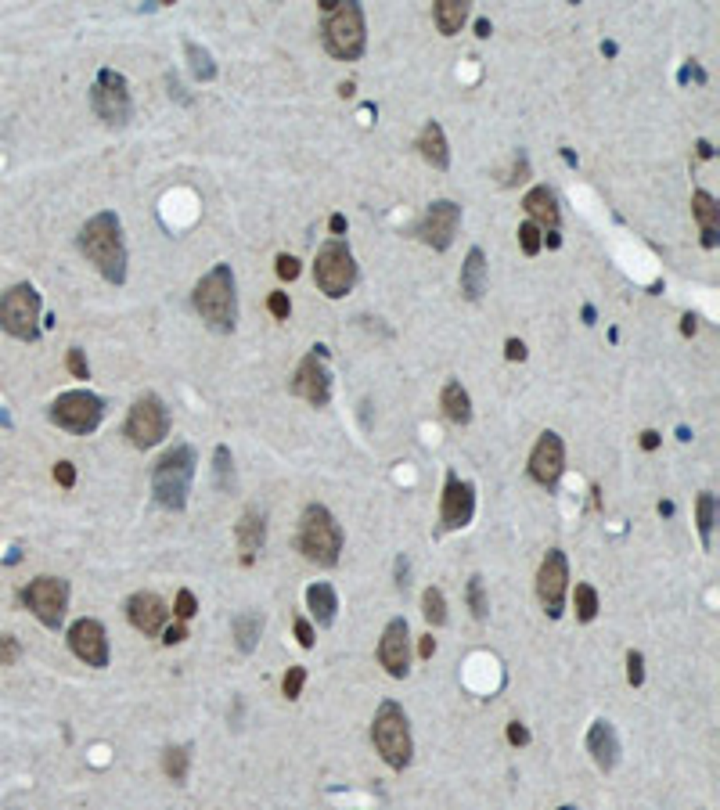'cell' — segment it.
Wrapping results in <instances>:
<instances>
[{
	"instance_id": "cell-1",
	"label": "cell",
	"mask_w": 720,
	"mask_h": 810,
	"mask_svg": "<svg viewBox=\"0 0 720 810\" xmlns=\"http://www.w3.org/2000/svg\"><path fill=\"white\" fill-rule=\"evenodd\" d=\"M79 249L83 256L101 270V278L109 285L126 281V241H123V224L112 209L90 216L79 227Z\"/></svg>"
},
{
	"instance_id": "cell-2",
	"label": "cell",
	"mask_w": 720,
	"mask_h": 810,
	"mask_svg": "<svg viewBox=\"0 0 720 810\" xmlns=\"http://www.w3.org/2000/svg\"><path fill=\"white\" fill-rule=\"evenodd\" d=\"M191 303L213 331H234V324H238V285H234L231 263H216L209 274H202V281L191 292Z\"/></svg>"
},
{
	"instance_id": "cell-3",
	"label": "cell",
	"mask_w": 720,
	"mask_h": 810,
	"mask_svg": "<svg viewBox=\"0 0 720 810\" xmlns=\"http://www.w3.org/2000/svg\"><path fill=\"white\" fill-rule=\"evenodd\" d=\"M195 465H199V454H195L191 443H176L159 458V465L151 472V494H155V501L166 511H184L188 508V494H191V483H195Z\"/></svg>"
},
{
	"instance_id": "cell-4",
	"label": "cell",
	"mask_w": 720,
	"mask_h": 810,
	"mask_svg": "<svg viewBox=\"0 0 720 810\" xmlns=\"http://www.w3.org/2000/svg\"><path fill=\"white\" fill-rule=\"evenodd\" d=\"M342 544H346V536H342V526L335 522V515L324 504H306L303 519H299V551H303V559L321 566V569H331V566H339Z\"/></svg>"
},
{
	"instance_id": "cell-5",
	"label": "cell",
	"mask_w": 720,
	"mask_h": 810,
	"mask_svg": "<svg viewBox=\"0 0 720 810\" xmlns=\"http://www.w3.org/2000/svg\"><path fill=\"white\" fill-rule=\"evenodd\" d=\"M321 40L324 51L339 61H356L368 47V26H364V8L346 0V4H335L324 22H321Z\"/></svg>"
},
{
	"instance_id": "cell-6",
	"label": "cell",
	"mask_w": 720,
	"mask_h": 810,
	"mask_svg": "<svg viewBox=\"0 0 720 810\" xmlns=\"http://www.w3.org/2000/svg\"><path fill=\"white\" fill-rule=\"evenodd\" d=\"M371 742L379 749V756L393 767V771H404L414 756V739H411V720L404 713L400 702L386 699L379 709H375V720H371Z\"/></svg>"
},
{
	"instance_id": "cell-7",
	"label": "cell",
	"mask_w": 720,
	"mask_h": 810,
	"mask_svg": "<svg viewBox=\"0 0 720 810\" xmlns=\"http://www.w3.org/2000/svg\"><path fill=\"white\" fill-rule=\"evenodd\" d=\"M90 109H94V116L112 126V130H123L130 126L134 119V98H130V83L123 72L116 69H101L94 86H90Z\"/></svg>"
},
{
	"instance_id": "cell-8",
	"label": "cell",
	"mask_w": 720,
	"mask_h": 810,
	"mask_svg": "<svg viewBox=\"0 0 720 810\" xmlns=\"http://www.w3.org/2000/svg\"><path fill=\"white\" fill-rule=\"evenodd\" d=\"M314 281L317 289L328 296V299H342L353 292L356 285V259L349 252L346 241L331 238L317 249V259H314Z\"/></svg>"
},
{
	"instance_id": "cell-9",
	"label": "cell",
	"mask_w": 720,
	"mask_h": 810,
	"mask_svg": "<svg viewBox=\"0 0 720 810\" xmlns=\"http://www.w3.org/2000/svg\"><path fill=\"white\" fill-rule=\"evenodd\" d=\"M51 421L72 436H90L105 421V400L90 389H69V393L54 396Z\"/></svg>"
},
{
	"instance_id": "cell-10",
	"label": "cell",
	"mask_w": 720,
	"mask_h": 810,
	"mask_svg": "<svg viewBox=\"0 0 720 810\" xmlns=\"http://www.w3.org/2000/svg\"><path fill=\"white\" fill-rule=\"evenodd\" d=\"M0 328L15 339H22V342L40 339V292L29 281H22V285H15L0 296Z\"/></svg>"
},
{
	"instance_id": "cell-11",
	"label": "cell",
	"mask_w": 720,
	"mask_h": 810,
	"mask_svg": "<svg viewBox=\"0 0 720 810\" xmlns=\"http://www.w3.org/2000/svg\"><path fill=\"white\" fill-rule=\"evenodd\" d=\"M126 439L137 450H151L169 436V407L162 404L159 393H141L126 414Z\"/></svg>"
},
{
	"instance_id": "cell-12",
	"label": "cell",
	"mask_w": 720,
	"mask_h": 810,
	"mask_svg": "<svg viewBox=\"0 0 720 810\" xmlns=\"http://www.w3.org/2000/svg\"><path fill=\"white\" fill-rule=\"evenodd\" d=\"M22 605L47 630H58L65 623V612H69V580H61V576H36V580H29L26 591H22Z\"/></svg>"
},
{
	"instance_id": "cell-13",
	"label": "cell",
	"mask_w": 720,
	"mask_h": 810,
	"mask_svg": "<svg viewBox=\"0 0 720 810\" xmlns=\"http://www.w3.org/2000/svg\"><path fill=\"white\" fill-rule=\"evenodd\" d=\"M299 400H306L310 407H328L331 400V371H328V346H314L292 375L289 386Z\"/></svg>"
},
{
	"instance_id": "cell-14",
	"label": "cell",
	"mask_w": 720,
	"mask_h": 810,
	"mask_svg": "<svg viewBox=\"0 0 720 810\" xmlns=\"http://www.w3.org/2000/svg\"><path fill=\"white\" fill-rule=\"evenodd\" d=\"M566 591H569V559H566V551L551 548L536 569V598H540V609L551 619H559L566 612Z\"/></svg>"
},
{
	"instance_id": "cell-15",
	"label": "cell",
	"mask_w": 720,
	"mask_h": 810,
	"mask_svg": "<svg viewBox=\"0 0 720 810\" xmlns=\"http://www.w3.org/2000/svg\"><path fill=\"white\" fill-rule=\"evenodd\" d=\"M458 227H461V206L454 199H436L425 209V216L414 224L411 234L421 238L425 245H432L436 252H446L450 241H454V234H458Z\"/></svg>"
},
{
	"instance_id": "cell-16",
	"label": "cell",
	"mask_w": 720,
	"mask_h": 810,
	"mask_svg": "<svg viewBox=\"0 0 720 810\" xmlns=\"http://www.w3.org/2000/svg\"><path fill=\"white\" fill-rule=\"evenodd\" d=\"M69 649L79 663L94 666V670H105L112 652H109V634H105V623L94 619V616H83L69 626Z\"/></svg>"
},
{
	"instance_id": "cell-17",
	"label": "cell",
	"mask_w": 720,
	"mask_h": 810,
	"mask_svg": "<svg viewBox=\"0 0 720 810\" xmlns=\"http://www.w3.org/2000/svg\"><path fill=\"white\" fill-rule=\"evenodd\" d=\"M476 515V486L458 472H446L443 497H439V522L443 529H465Z\"/></svg>"
},
{
	"instance_id": "cell-18",
	"label": "cell",
	"mask_w": 720,
	"mask_h": 810,
	"mask_svg": "<svg viewBox=\"0 0 720 810\" xmlns=\"http://www.w3.org/2000/svg\"><path fill=\"white\" fill-rule=\"evenodd\" d=\"M566 472V443L559 432H540V439L533 443V454H529V479L536 486H555Z\"/></svg>"
},
{
	"instance_id": "cell-19",
	"label": "cell",
	"mask_w": 720,
	"mask_h": 810,
	"mask_svg": "<svg viewBox=\"0 0 720 810\" xmlns=\"http://www.w3.org/2000/svg\"><path fill=\"white\" fill-rule=\"evenodd\" d=\"M379 663L396 681H404L411 674V630H407V619L404 616H396V619L386 623L382 641H379Z\"/></svg>"
},
{
	"instance_id": "cell-20",
	"label": "cell",
	"mask_w": 720,
	"mask_h": 810,
	"mask_svg": "<svg viewBox=\"0 0 720 810\" xmlns=\"http://www.w3.org/2000/svg\"><path fill=\"white\" fill-rule=\"evenodd\" d=\"M126 619H130L134 630H141L144 638H155L169 623V609H166V601L155 591H137L126 601Z\"/></svg>"
},
{
	"instance_id": "cell-21",
	"label": "cell",
	"mask_w": 720,
	"mask_h": 810,
	"mask_svg": "<svg viewBox=\"0 0 720 810\" xmlns=\"http://www.w3.org/2000/svg\"><path fill=\"white\" fill-rule=\"evenodd\" d=\"M522 209L529 213V224H536L540 231H559L562 224V213H559V202H555V191L548 184H536L522 195Z\"/></svg>"
},
{
	"instance_id": "cell-22",
	"label": "cell",
	"mask_w": 720,
	"mask_h": 810,
	"mask_svg": "<svg viewBox=\"0 0 720 810\" xmlns=\"http://www.w3.org/2000/svg\"><path fill=\"white\" fill-rule=\"evenodd\" d=\"M587 753L598 764V771H605V774L619 764V735H616V728L609 724V720H594V724H591V731H587Z\"/></svg>"
},
{
	"instance_id": "cell-23",
	"label": "cell",
	"mask_w": 720,
	"mask_h": 810,
	"mask_svg": "<svg viewBox=\"0 0 720 810\" xmlns=\"http://www.w3.org/2000/svg\"><path fill=\"white\" fill-rule=\"evenodd\" d=\"M234 540H238V548H241V562L249 566L252 555L266 544V519H263L259 508H245V515L234 526Z\"/></svg>"
},
{
	"instance_id": "cell-24",
	"label": "cell",
	"mask_w": 720,
	"mask_h": 810,
	"mask_svg": "<svg viewBox=\"0 0 720 810\" xmlns=\"http://www.w3.org/2000/svg\"><path fill=\"white\" fill-rule=\"evenodd\" d=\"M458 285H461V296L469 303H479L483 299V292H486V252L479 245L469 249V256L461 263V281Z\"/></svg>"
},
{
	"instance_id": "cell-25",
	"label": "cell",
	"mask_w": 720,
	"mask_h": 810,
	"mask_svg": "<svg viewBox=\"0 0 720 810\" xmlns=\"http://www.w3.org/2000/svg\"><path fill=\"white\" fill-rule=\"evenodd\" d=\"M414 148H418V155L432 166V169H446L450 166V148H446V134H443V126L436 123V119H429L425 126H421V134H418V141H414Z\"/></svg>"
},
{
	"instance_id": "cell-26",
	"label": "cell",
	"mask_w": 720,
	"mask_h": 810,
	"mask_svg": "<svg viewBox=\"0 0 720 810\" xmlns=\"http://www.w3.org/2000/svg\"><path fill=\"white\" fill-rule=\"evenodd\" d=\"M691 213H695V220L702 227V249H713L716 245V234H720V206H716V199L699 188L691 195Z\"/></svg>"
},
{
	"instance_id": "cell-27",
	"label": "cell",
	"mask_w": 720,
	"mask_h": 810,
	"mask_svg": "<svg viewBox=\"0 0 720 810\" xmlns=\"http://www.w3.org/2000/svg\"><path fill=\"white\" fill-rule=\"evenodd\" d=\"M231 634H234L238 652H241V656H252L256 645H259V634H263V612H256V609L234 612V619H231Z\"/></svg>"
},
{
	"instance_id": "cell-28",
	"label": "cell",
	"mask_w": 720,
	"mask_h": 810,
	"mask_svg": "<svg viewBox=\"0 0 720 810\" xmlns=\"http://www.w3.org/2000/svg\"><path fill=\"white\" fill-rule=\"evenodd\" d=\"M306 609H310V616L317 619V626H331V623H335V612H339V594H335V587L324 584V580L310 584V587H306Z\"/></svg>"
},
{
	"instance_id": "cell-29",
	"label": "cell",
	"mask_w": 720,
	"mask_h": 810,
	"mask_svg": "<svg viewBox=\"0 0 720 810\" xmlns=\"http://www.w3.org/2000/svg\"><path fill=\"white\" fill-rule=\"evenodd\" d=\"M439 407H443V418L454 421V425H469L472 421V400H469V393H465L461 382H446L443 386Z\"/></svg>"
},
{
	"instance_id": "cell-30",
	"label": "cell",
	"mask_w": 720,
	"mask_h": 810,
	"mask_svg": "<svg viewBox=\"0 0 720 810\" xmlns=\"http://www.w3.org/2000/svg\"><path fill=\"white\" fill-rule=\"evenodd\" d=\"M432 19H436V29L443 36H458L461 26L469 22V4L465 0H439L432 8Z\"/></svg>"
},
{
	"instance_id": "cell-31",
	"label": "cell",
	"mask_w": 720,
	"mask_h": 810,
	"mask_svg": "<svg viewBox=\"0 0 720 810\" xmlns=\"http://www.w3.org/2000/svg\"><path fill=\"white\" fill-rule=\"evenodd\" d=\"M162 771L173 785H184L188 771H191V746H169L162 753Z\"/></svg>"
},
{
	"instance_id": "cell-32",
	"label": "cell",
	"mask_w": 720,
	"mask_h": 810,
	"mask_svg": "<svg viewBox=\"0 0 720 810\" xmlns=\"http://www.w3.org/2000/svg\"><path fill=\"white\" fill-rule=\"evenodd\" d=\"M184 51H188L191 76H195L199 83H213V79H216V61H213V54H209L202 44H195V40H188V44H184Z\"/></svg>"
},
{
	"instance_id": "cell-33",
	"label": "cell",
	"mask_w": 720,
	"mask_h": 810,
	"mask_svg": "<svg viewBox=\"0 0 720 810\" xmlns=\"http://www.w3.org/2000/svg\"><path fill=\"white\" fill-rule=\"evenodd\" d=\"M213 483L220 494L234 490V461H231V446H224V443L213 450Z\"/></svg>"
},
{
	"instance_id": "cell-34",
	"label": "cell",
	"mask_w": 720,
	"mask_h": 810,
	"mask_svg": "<svg viewBox=\"0 0 720 810\" xmlns=\"http://www.w3.org/2000/svg\"><path fill=\"white\" fill-rule=\"evenodd\" d=\"M713 522H716V497L713 494H699L695 526H699V536H702V548H709V540H713Z\"/></svg>"
},
{
	"instance_id": "cell-35",
	"label": "cell",
	"mask_w": 720,
	"mask_h": 810,
	"mask_svg": "<svg viewBox=\"0 0 720 810\" xmlns=\"http://www.w3.org/2000/svg\"><path fill=\"white\" fill-rule=\"evenodd\" d=\"M421 616L429 626H443L446 623V598L439 587H425L421 591Z\"/></svg>"
},
{
	"instance_id": "cell-36",
	"label": "cell",
	"mask_w": 720,
	"mask_h": 810,
	"mask_svg": "<svg viewBox=\"0 0 720 810\" xmlns=\"http://www.w3.org/2000/svg\"><path fill=\"white\" fill-rule=\"evenodd\" d=\"M573 605H576V619H580V623H591V619L598 616V591H594L591 584H576Z\"/></svg>"
},
{
	"instance_id": "cell-37",
	"label": "cell",
	"mask_w": 720,
	"mask_h": 810,
	"mask_svg": "<svg viewBox=\"0 0 720 810\" xmlns=\"http://www.w3.org/2000/svg\"><path fill=\"white\" fill-rule=\"evenodd\" d=\"M469 605H472V616L483 623L486 616H490V598H486V587H483V576H472L469 580Z\"/></svg>"
},
{
	"instance_id": "cell-38",
	"label": "cell",
	"mask_w": 720,
	"mask_h": 810,
	"mask_svg": "<svg viewBox=\"0 0 720 810\" xmlns=\"http://www.w3.org/2000/svg\"><path fill=\"white\" fill-rule=\"evenodd\" d=\"M303 684H306V666H289V674H285V681H281L285 699L296 702V699L303 695Z\"/></svg>"
},
{
	"instance_id": "cell-39",
	"label": "cell",
	"mask_w": 720,
	"mask_h": 810,
	"mask_svg": "<svg viewBox=\"0 0 720 810\" xmlns=\"http://www.w3.org/2000/svg\"><path fill=\"white\" fill-rule=\"evenodd\" d=\"M519 245H522V252H526V256H536L540 249H544V241H540V227L526 220V224L519 227Z\"/></svg>"
},
{
	"instance_id": "cell-40",
	"label": "cell",
	"mask_w": 720,
	"mask_h": 810,
	"mask_svg": "<svg viewBox=\"0 0 720 810\" xmlns=\"http://www.w3.org/2000/svg\"><path fill=\"white\" fill-rule=\"evenodd\" d=\"M626 684L630 688H641L645 684V656L630 649L626 652Z\"/></svg>"
},
{
	"instance_id": "cell-41",
	"label": "cell",
	"mask_w": 720,
	"mask_h": 810,
	"mask_svg": "<svg viewBox=\"0 0 720 810\" xmlns=\"http://www.w3.org/2000/svg\"><path fill=\"white\" fill-rule=\"evenodd\" d=\"M199 612V601H195V594L184 587V591H176V601H173V616L180 619V623H184V619H191Z\"/></svg>"
},
{
	"instance_id": "cell-42",
	"label": "cell",
	"mask_w": 720,
	"mask_h": 810,
	"mask_svg": "<svg viewBox=\"0 0 720 810\" xmlns=\"http://www.w3.org/2000/svg\"><path fill=\"white\" fill-rule=\"evenodd\" d=\"M19 656H22V645H19V638H11V634H0V666H11V663H19Z\"/></svg>"
},
{
	"instance_id": "cell-43",
	"label": "cell",
	"mask_w": 720,
	"mask_h": 810,
	"mask_svg": "<svg viewBox=\"0 0 720 810\" xmlns=\"http://www.w3.org/2000/svg\"><path fill=\"white\" fill-rule=\"evenodd\" d=\"M65 364H69V371H72L76 379H90V364H86V356H83V349H79V346H72V349H69Z\"/></svg>"
},
{
	"instance_id": "cell-44",
	"label": "cell",
	"mask_w": 720,
	"mask_h": 810,
	"mask_svg": "<svg viewBox=\"0 0 720 810\" xmlns=\"http://www.w3.org/2000/svg\"><path fill=\"white\" fill-rule=\"evenodd\" d=\"M266 310L274 314L278 321H289V314H292V303H289V296H285V292H270V299H266Z\"/></svg>"
},
{
	"instance_id": "cell-45",
	"label": "cell",
	"mask_w": 720,
	"mask_h": 810,
	"mask_svg": "<svg viewBox=\"0 0 720 810\" xmlns=\"http://www.w3.org/2000/svg\"><path fill=\"white\" fill-rule=\"evenodd\" d=\"M278 278H285V281L299 278V259H296V256H289V252L278 256Z\"/></svg>"
},
{
	"instance_id": "cell-46",
	"label": "cell",
	"mask_w": 720,
	"mask_h": 810,
	"mask_svg": "<svg viewBox=\"0 0 720 810\" xmlns=\"http://www.w3.org/2000/svg\"><path fill=\"white\" fill-rule=\"evenodd\" d=\"M54 479H58L65 490H72V486H76V465H72V461H58V465H54Z\"/></svg>"
},
{
	"instance_id": "cell-47",
	"label": "cell",
	"mask_w": 720,
	"mask_h": 810,
	"mask_svg": "<svg viewBox=\"0 0 720 810\" xmlns=\"http://www.w3.org/2000/svg\"><path fill=\"white\" fill-rule=\"evenodd\" d=\"M296 638H299V645L303 649H314V626H310V619H296Z\"/></svg>"
},
{
	"instance_id": "cell-48",
	"label": "cell",
	"mask_w": 720,
	"mask_h": 810,
	"mask_svg": "<svg viewBox=\"0 0 720 810\" xmlns=\"http://www.w3.org/2000/svg\"><path fill=\"white\" fill-rule=\"evenodd\" d=\"M508 742H511V746H526V742H529V728L519 724V720H511V724H508Z\"/></svg>"
},
{
	"instance_id": "cell-49",
	"label": "cell",
	"mask_w": 720,
	"mask_h": 810,
	"mask_svg": "<svg viewBox=\"0 0 720 810\" xmlns=\"http://www.w3.org/2000/svg\"><path fill=\"white\" fill-rule=\"evenodd\" d=\"M504 356L508 360H526V342L522 339H508L504 342Z\"/></svg>"
},
{
	"instance_id": "cell-50",
	"label": "cell",
	"mask_w": 720,
	"mask_h": 810,
	"mask_svg": "<svg viewBox=\"0 0 720 810\" xmlns=\"http://www.w3.org/2000/svg\"><path fill=\"white\" fill-rule=\"evenodd\" d=\"M407 576H411V562L400 555V559H396V587H400V591H407V584H411Z\"/></svg>"
},
{
	"instance_id": "cell-51",
	"label": "cell",
	"mask_w": 720,
	"mask_h": 810,
	"mask_svg": "<svg viewBox=\"0 0 720 810\" xmlns=\"http://www.w3.org/2000/svg\"><path fill=\"white\" fill-rule=\"evenodd\" d=\"M184 638H188V630L180 626V623H173V626H166V638H162V641H166V645H180Z\"/></svg>"
},
{
	"instance_id": "cell-52",
	"label": "cell",
	"mask_w": 720,
	"mask_h": 810,
	"mask_svg": "<svg viewBox=\"0 0 720 810\" xmlns=\"http://www.w3.org/2000/svg\"><path fill=\"white\" fill-rule=\"evenodd\" d=\"M659 443H663V436H659L656 429H645V432H641V450H656Z\"/></svg>"
},
{
	"instance_id": "cell-53",
	"label": "cell",
	"mask_w": 720,
	"mask_h": 810,
	"mask_svg": "<svg viewBox=\"0 0 720 810\" xmlns=\"http://www.w3.org/2000/svg\"><path fill=\"white\" fill-rule=\"evenodd\" d=\"M432 652H436V638H432V634H425V638H421V645H418V656H421V659H432Z\"/></svg>"
},
{
	"instance_id": "cell-54",
	"label": "cell",
	"mask_w": 720,
	"mask_h": 810,
	"mask_svg": "<svg viewBox=\"0 0 720 810\" xmlns=\"http://www.w3.org/2000/svg\"><path fill=\"white\" fill-rule=\"evenodd\" d=\"M681 331H684V335H695V331H699V317H695V314H684V317H681Z\"/></svg>"
},
{
	"instance_id": "cell-55",
	"label": "cell",
	"mask_w": 720,
	"mask_h": 810,
	"mask_svg": "<svg viewBox=\"0 0 720 810\" xmlns=\"http://www.w3.org/2000/svg\"><path fill=\"white\" fill-rule=\"evenodd\" d=\"M490 33H494V29H490V19H479V22H476V36H479V40H486Z\"/></svg>"
},
{
	"instance_id": "cell-56",
	"label": "cell",
	"mask_w": 720,
	"mask_h": 810,
	"mask_svg": "<svg viewBox=\"0 0 720 810\" xmlns=\"http://www.w3.org/2000/svg\"><path fill=\"white\" fill-rule=\"evenodd\" d=\"M328 224H331V234H342V231H346V216H342V213H335Z\"/></svg>"
},
{
	"instance_id": "cell-57",
	"label": "cell",
	"mask_w": 720,
	"mask_h": 810,
	"mask_svg": "<svg viewBox=\"0 0 720 810\" xmlns=\"http://www.w3.org/2000/svg\"><path fill=\"white\" fill-rule=\"evenodd\" d=\"M540 241H548L551 249H559V245H562V234H559V231H548V234H540Z\"/></svg>"
},
{
	"instance_id": "cell-58",
	"label": "cell",
	"mask_w": 720,
	"mask_h": 810,
	"mask_svg": "<svg viewBox=\"0 0 720 810\" xmlns=\"http://www.w3.org/2000/svg\"><path fill=\"white\" fill-rule=\"evenodd\" d=\"M695 148H699V159H713V144L709 141H699Z\"/></svg>"
},
{
	"instance_id": "cell-59",
	"label": "cell",
	"mask_w": 720,
	"mask_h": 810,
	"mask_svg": "<svg viewBox=\"0 0 720 810\" xmlns=\"http://www.w3.org/2000/svg\"><path fill=\"white\" fill-rule=\"evenodd\" d=\"M559 810H573V806H559Z\"/></svg>"
}]
</instances>
